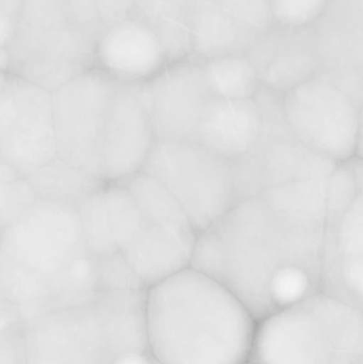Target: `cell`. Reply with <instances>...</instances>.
<instances>
[{
	"label": "cell",
	"instance_id": "6da1fadb",
	"mask_svg": "<svg viewBox=\"0 0 363 364\" xmlns=\"http://www.w3.org/2000/svg\"><path fill=\"white\" fill-rule=\"evenodd\" d=\"M327 177L239 199L198 233L190 267L229 289L257 321L304 301L320 289Z\"/></svg>",
	"mask_w": 363,
	"mask_h": 364
},
{
	"label": "cell",
	"instance_id": "7a4b0ae2",
	"mask_svg": "<svg viewBox=\"0 0 363 364\" xmlns=\"http://www.w3.org/2000/svg\"><path fill=\"white\" fill-rule=\"evenodd\" d=\"M57 157L106 184L141 172L156 141L146 87L92 68L51 92Z\"/></svg>",
	"mask_w": 363,
	"mask_h": 364
},
{
	"label": "cell",
	"instance_id": "3957f363",
	"mask_svg": "<svg viewBox=\"0 0 363 364\" xmlns=\"http://www.w3.org/2000/svg\"><path fill=\"white\" fill-rule=\"evenodd\" d=\"M98 291L76 208L36 198L0 231V297L23 320L87 301Z\"/></svg>",
	"mask_w": 363,
	"mask_h": 364
},
{
	"label": "cell",
	"instance_id": "277c9868",
	"mask_svg": "<svg viewBox=\"0 0 363 364\" xmlns=\"http://www.w3.org/2000/svg\"><path fill=\"white\" fill-rule=\"evenodd\" d=\"M256 326L238 296L192 267L145 290L146 348L158 364H249Z\"/></svg>",
	"mask_w": 363,
	"mask_h": 364
},
{
	"label": "cell",
	"instance_id": "5b68a950",
	"mask_svg": "<svg viewBox=\"0 0 363 364\" xmlns=\"http://www.w3.org/2000/svg\"><path fill=\"white\" fill-rule=\"evenodd\" d=\"M145 290L98 291L23 318L26 364H111L121 353L147 350Z\"/></svg>",
	"mask_w": 363,
	"mask_h": 364
},
{
	"label": "cell",
	"instance_id": "8992f818",
	"mask_svg": "<svg viewBox=\"0 0 363 364\" xmlns=\"http://www.w3.org/2000/svg\"><path fill=\"white\" fill-rule=\"evenodd\" d=\"M102 27L93 0H21L9 46L10 75L55 91L93 68Z\"/></svg>",
	"mask_w": 363,
	"mask_h": 364
},
{
	"label": "cell",
	"instance_id": "52a82bcc",
	"mask_svg": "<svg viewBox=\"0 0 363 364\" xmlns=\"http://www.w3.org/2000/svg\"><path fill=\"white\" fill-rule=\"evenodd\" d=\"M362 309L326 293L257 321L249 364H363Z\"/></svg>",
	"mask_w": 363,
	"mask_h": 364
},
{
	"label": "cell",
	"instance_id": "ba28073f",
	"mask_svg": "<svg viewBox=\"0 0 363 364\" xmlns=\"http://www.w3.org/2000/svg\"><path fill=\"white\" fill-rule=\"evenodd\" d=\"M363 162L337 164L326 184L320 289L362 309Z\"/></svg>",
	"mask_w": 363,
	"mask_h": 364
},
{
	"label": "cell",
	"instance_id": "9c48e42d",
	"mask_svg": "<svg viewBox=\"0 0 363 364\" xmlns=\"http://www.w3.org/2000/svg\"><path fill=\"white\" fill-rule=\"evenodd\" d=\"M141 172L172 193L197 235L238 201L232 162L196 141L156 139Z\"/></svg>",
	"mask_w": 363,
	"mask_h": 364
},
{
	"label": "cell",
	"instance_id": "30bf717a",
	"mask_svg": "<svg viewBox=\"0 0 363 364\" xmlns=\"http://www.w3.org/2000/svg\"><path fill=\"white\" fill-rule=\"evenodd\" d=\"M293 136L309 151L335 164L362 158V105L340 87L315 76L281 95Z\"/></svg>",
	"mask_w": 363,
	"mask_h": 364
},
{
	"label": "cell",
	"instance_id": "8fae6325",
	"mask_svg": "<svg viewBox=\"0 0 363 364\" xmlns=\"http://www.w3.org/2000/svg\"><path fill=\"white\" fill-rule=\"evenodd\" d=\"M262 126L253 146L232 162L239 199L300 181L330 176L337 164L304 146L288 127L281 95L261 87Z\"/></svg>",
	"mask_w": 363,
	"mask_h": 364
},
{
	"label": "cell",
	"instance_id": "7c38bea8",
	"mask_svg": "<svg viewBox=\"0 0 363 364\" xmlns=\"http://www.w3.org/2000/svg\"><path fill=\"white\" fill-rule=\"evenodd\" d=\"M55 157L51 92L10 75L0 95V160L27 178Z\"/></svg>",
	"mask_w": 363,
	"mask_h": 364
},
{
	"label": "cell",
	"instance_id": "4fadbf2b",
	"mask_svg": "<svg viewBox=\"0 0 363 364\" xmlns=\"http://www.w3.org/2000/svg\"><path fill=\"white\" fill-rule=\"evenodd\" d=\"M157 140L194 141L196 130L215 96L202 62L177 60L145 83Z\"/></svg>",
	"mask_w": 363,
	"mask_h": 364
},
{
	"label": "cell",
	"instance_id": "5bb4252c",
	"mask_svg": "<svg viewBox=\"0 0 363 364\" xmlns=\"http://www.w3.org/2000/svg\"><path fill=\"white\" fill-rule=\"evenodd\" d=\"M170 63L161 36L134 14L107 23L93 48V68L119 82L144 85Z\"/></svg>",
	"mask_w": 363,
	"mask_h": 364
},
{
	"label": "cell",
	"instance_id": "9a60e30c",
	"mask_svg": "<svg viewBox=\"0 0 363 364\" xmlns=\"http://www.w3.org/2000/svg\"><path fill=\"white\" fill-rule=\"evenodd\" d=\"M195 233L156 224L143 218L139 228L119 250L145 288L191 265Z\"/></svg>",
	"mask_w": 363,
	"mask_h": 364
},
{
	"label": "cell",
	"instance_id": "2e32d148",
	"mask_svg": "<svg viewBox=\"0 0 363 364\" xmlns=\"http://www.w3.org/2000/svg\"><path fill=\"white\" fill-rule=\"evenodd\" d=\"M261 126L262 108L257 96L251 100L213 98L194 141L234 161L253 146Z\"/></svg>",
	"mask_w": 363,
	"mask_h": 364
},
{
	"label": "cell",
	"instance_id": "e0dca14e",
	"mask_svg": "<svg viewBox=\"0 0 363 364\" xmlns=\"http://www.w3.org/2000/svg\"><path fill=\"white\" fill-rule=\"evenodd\" d=\"M36 198L77 208L106 183L55 157L27 177Z\"/></svg>",
	"mask_w": 363,
	"mask_h": 364
},
{
	"label": "cell",
	"instance_id": "ac0fdd59",
	"mask_svg": "<svg viewBox=\"0 0 363 364\" xmlns=\"http://www.w3.org/2000/svg\"><path fill=\"white\" fill-rule=\"evenodd\" d=\"M207 85L215 98L251 100L261 90L259 73L249 55L226 53L202 62Z\"/></svg>",
	"mask_w": 363,
	"mask_h": 364
},
{
	"label": "cell",
	"instance_id": "d6986e66",
	"mask_svg": "<svg viewBox=\"0 0 363 364\" xmlns=\"http://www.w3.org/2000/svg\"><path fill=\"white\" fill-rule=\"evenodd\" d=\"M121 183L136 201L143 218L156 224L197 235L180 203L163 184L143 172L136 173Z\"/></svg>",
	"mask_w": 363,
	"mask_h": 364
},
{
	"label": "cell",
	"instance_id": "ffe728a7",
	"mask_svg": "<svg viewBox=\"0 0 363 364\" xmlns=\"http://www.w3.org/2000/svg\"><path fill=\"white\" fill-rule=\"evenodd\" d=\"M36 200L27 178L0 160V231L25 213Z\"/></svg>",
	"mask_w": 363,
	"mask_h": 364
},
{
	"label": "cell",
	"instance_id": "44dd1931",
	"mask_svg": "<svg viewBox=\"0 0 363 364\" xmlns=\"http://www.w3.org/2000/svg\"><path fill=\"white\" fill-rule=\"evenodd\" d=\"M330 0H269L271 21L281 29L300 32L318 23Z\"/></svg>",
	"mask_w": 363,
	"mask_h": 364
},
{
	"label": "cell",
	"instance_id": "7402d4cb",
	"mask_svg": "<svg viewBox=\"0 0 363 364\" xmlns=\"http://www.w3.org/2000/svg\"><path fill=\"white\" fill-rule=\"evenodd\" d=\"M0 364H26L23 320L16 308L0 297Z\"/></svg>",
	"mask_w": 363,
	"mask_h": 364
},
{
	"label": "cell",
	"instance_id": "603a6c76",
	"mask_svg": "<svg viewBox=\"0 0 363 364\" xmlns=\"http://www.w3.org/2000/svg\"><path fill=\"white\" fill-rule=\"evenodd\" d=\"M94 261L99 291L146 289L134 275L121 252L94 257Z\"/></svg>",
	"mask_w": 363,
	"mask_h": 364
},
{
	"label": "cell",
	"instance_id": "cb8c5ba5",
	"mask_svg": "<svg viewBox=\"0 0 363 364\" xmlns=\"http://www.w3.org/2000/svg\"><path fill=\"white\" fill-rule=\"evenodd\" d=\"M245 29L264 30L272 25L269 0H215Z\"/></svg>",
	"mask_w": 363,
	"mask_h": 364
},
{
	"label": "cell",
	"instance_id": "d4e9b609",
	"mask_svg": "<svg viewBox=\"0 0 363 364\" xmlns=\"http://www.w3.org/2000/svg\"><path fill=\"white\" fill-rule=\"evenodd\" d=\"M136 1V0H93L104 26L131 14Z\"/></svg>",
	"mask_w": 363,
	"mask_h": 364
},
{
	"label": "cell",
	"instance_id": "484cf974",
	"mask_svg": "<svg viewBox=\"0 0 363 364\" xmlns=\"http://www.w3.org/2000/svg\"><path fill=\"white\" fill-rule=\"evenodd\" d=\"M111 364H158L147 350H128L121 353Z\"/></svg>",
	"mask_w": 363,
	"mask_h": 364
},
{
	"label": "cell",
	"instance_id": "4316f807",
	"mask_svg": "<svg viewBox=\"0 0 363 364\" xmlns=\"http://www.w3.org/2000/svg\"><path fill=\"white\" fill-rule=\"evenodd\" d=\"M21 0H0V19L17 21Z\"/></svg>",
	"mask_w": 363,
	"mask_h": 364
},
{
	"label": "cell",
	"instance_id": "83f0119b",
	"mask_svg": "<svg viewBox=\"0 0 363 364\" xmlns=\"http://www.w3.org/2000/svg\"><path fill=\"white\" fill-rule=\"evenodd\" d=\"M9 77H10V74L4 72V70H0V95H1L2 91H4L6 82H8Z\"/></svg>",
	"mask_w": 363,
	"mask_h": 364
}]
</instances>
